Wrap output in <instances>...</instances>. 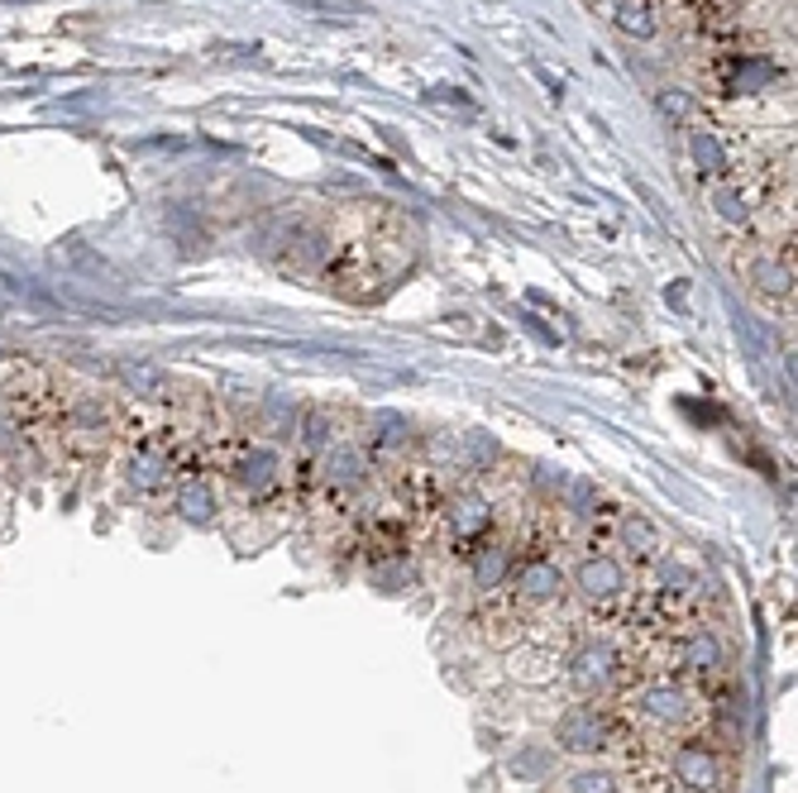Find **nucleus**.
Listing matches in <instances>:
<instances>
[{
    "label": "nucleus",
    "instance_id": "1",
    "mask_svg": "<svg viewBox=\"0 0 798 793\" xmlns=\"http://www.w3.org/2000/svg\"><path fill=\"white\" fill-rule=\"evenodd\" d=\"M373 478H378V460L354 436L335 440L321 460L307 464V488H316L331 502H359L373 488Z\"/></svg>",
    "mask_w": 798,
    "mask_h": 793
},
{
    "label": "nucleus",
    "instance_id": "2",
    "mask_svg": "<svg viewBox=\"0 0 798 793\" xmlns=\"http://www.w3.org/2000/svg\"><path fill=\"white\" fill-rule=\"evenodd\" d=\"M507 593L522 612H550V607H564L570 597V569H564L560 555H550L546 545L522 555L516 550V569L507 579Z\"/></svg>",
    "mask_w": 798,
    "mask_h": 793
},
{
    "label": "nucleus",
    "instance_id": "3",
    "mask_svg": "<svg viewBox=\"0 0 798 793\" xmlns=\"http://www.w3.org/2000/svg\"><path fill=\"white\" fill-rule=\"evenodd\" d=\"M554 751L560 755H578V760H598L602 751H612L622 741L616 731V717L602 707L598 698H584V703H570L554 722Z\"/></svg>",
    "mask_w": 798,
    "mask_h": 793
},
{
    "label": "nucleus",
    "instance_id": "4",
    "mask_svg": "<svg viewBox=\"0 0 798 793\" xmlns=\"http://www.w3.org/2000/svg\"><path fill=\"white\" fill-rule=\"evenodd\" d=\"M225 478L235 483L245 498L253 502H269L287 488V454L277 440H249L239 444L235 454L225 460Z\"/></svg>",
    "mask_w": 798,
    "mask_h": 793
},
{
    "label": "nucleus",
    "instance_id": "5",
    "mask_svg": "<svg viewBox=\"0 0 798 793\" xmlns=\"http://www.w3.org/2000/svg\"><path fill=\"white\" fill-rule=\"evenodd\" d=\"M564 675L584 698H608L616 683L626 679V655L616 651L612 635H584L570 655H564Z\"/></svg>",
    "mask_w": 798,
    "mask_h": 793
},
{
    "label": "nucleus",
    "instance_id": "6",
    "mask_svg": "<svg viewBox=\"0 0 798 793\" xmlns=\"http://www.w3.org/2000/svg\"><path fill=\"white\" fill-rule=\"evenodd\" d=\"M570 593L584 607H616L626 593H632V569H626L622 555L612 550H584L570 569Z\"/></svg>",
    "mask_w": 798,
    "mask_h": 793
},
{
    "label": "nucleus",
    "instance_id": "7",
    "mask_svg": "<svg viewBox=\"0 0 798 793\" xmlns=\"http://www.w3.org/2000/svg\"><path fill=\"white\" fill-rule=\"evenodd\" d=\"M440 536H445V545H454L469 555V550L483 545L488 536H498V502L478 488L450 492V498L440 502Z\"/></svg>",
    "mask_w": 798,
    "mask_h": 793
},
{
    "label": "nucleus",
    "instance_id": "8",
    "mask_svg": "<svg viewBox=\"0 0 798 793\" xmlns=\"http://www.w3.org/2000/svg\"><path fill=\"white\" fill-rule=\"evenodd\" d=\"M632 713L646 722L650 731H694L698 727V703H694V693L684 689V683H674V679H646V683H636L632 689Z\"/></svg>",
    "mask_w": 798,
    "mask_h": 793
},
{
    "label": "nucleus",
    "instance_id": "9",
    "mask_svg": "<svg viewBox=\"0 0 798 793\" xmlns=\"http://www.w3.org/2000/svg\"><path fill=\"white\" fill-rule=\"evenodd\" d=\"M670 775L684 793H722L732 784L727 755L718 751V741L698 737V731H684V741L670 751Z\"/></svg>",
    "mask_w": 798,
    "mask_h": 793
},
{
    "label": "nucleus",
    "instance_id": "10",
    "mask_svg": "<svg viewBox=\"0 0 798 793\" xmlns=\"http://www.w3.org/2000/svg\"><path fill=\"white\" fill-rule=\"evenodd\" d=\"M512 569H516V540L512 536H488L483 545H474L469 550V564H464V574H469V593L474 597H502L507 593V579H512Z\"/></svg>",
    "mask_w": 798,
    "mask_h": 793
},
{
    "label": "nucleus",
    "instance_id": "11",
    "mask_svg": "<svg viewBox=\"0 0 798 793\" xmlns=\"http://www.w3.org/2000/svg\"><path fill=\"white\" fill-rule=\"evenodd\" d=\"M679 665H684V675L688 679H722L727 675V665H732V651H727V641H722V631L718 627H688L684 635H679Z\"/></svg>",
    "mask_w": 798,
    "mask_h": 793
},
{
    "label": "nucleus",
    "instance_id": "12",
    "mask_svg": "<svg viewBox=\"0 0 798 793\" xmlns=\"http://www.w3.org/2000/svg\"><path fill=\"white\" fill-rule=\"evenodd\" d=\"M183 478V464H177L173 450L163 444H139L125 460V483L139 492V498H159V492H173V483Z\"/></svg>",
    "mask_w": 798,
    "mask_h": 793
},
{
    "label": "nucleus",
    "instance_id": "13",
    "mask_svg": "<svg viewBox=\"0 0 798 793\" xmlns=\"http://www.w3.org/2000/svg\"><path fill=\"white\" fill-rule=\"evenodd\" d=\"M63 430H67L72 440L101 444L105 436H115V406L105 402L101 392L82 388L77 396H67V406H63Z\"/></svg>",
    "mask_w": 798,
    "mask_h": 793
},
{
    "label": "nucleus",
    "instance_id": "14",
    "mask_svg": "<svg viewBox=\"0 0 798 793\" xmlns=\"http://www.w3.org/2000/svg\"><path fill=\"white\" fill-rule=\"evenodd\" d=\"M616 550H622L626 564H636V569H650L656 559L670 555V550H664V531L650 521L646 512H622V516H616Z\"/></svg>",
    "mask_w": 798,
    "mask_h": 793
},
{
    "label": "nucleus",
    "instance_id": "15",
    "mask_svg": "<svg viewBox=\"0 0 798 793\" xmlns=\"http://www.w3.org/2000/svg\"><path fill=\"white\" fill-rule=\"evenodd\" d=\"M173 512L183 516L187 526H215V516H221V492H215V483L201 468H187L173 483Z\"/></svg>",
    "mask_w": 798,
    "mask_h": 793
},
{
    "label": "nucleus",
    "instance_id": "16",
    "mask_svg": "<svg viewBox=\"0 0 798 793\" xmlns=\"http://www.w3.org/2000/svg\"><path fill=\"white\" fill-rule=\"evenodd\" d=\"M349 430L340 426V416L331 412V406H307V412L297 416V430H292V440H297V454H301V468H307L311 460H321L325 450H331L335 440H345Z\"/></svg>",
    "mask_w": 798,
    "mask_h": 793
},
{
    "label": "nucleus",
    "instance_id": "17",
    "mask_svg": "<svg viewBox=\"0 0 798 793\" xmlns=\"http://www.w3.org/2000/svg\"><path fill=\"white\" fill-rule=\"evenodd\" d=\"M650 583H656V597L660 603H688V597L698 593V574L688 569L684 559H674V555H664V559H656L650 564Z\"/></svg>",
    "mask_w": 798,
    "mask_h": 793
},
{
    "label": "nucleus",
    "instance_id": "18",
    "mask_svg": "<svg viewBox=\"0 0 798 793\" xmlns=\"http://www.w3.org/2000/svg\"><path fill=\"white\" fill-rule=\"evenodd\" d=\"M115 374H120V382H125V392L129 396H144V402H163L167 388H173L167 368L149 364V358H139V364H135V358H120Z\"/></svg>",
    "mask_w": 798,
    "mask_h": 793
},
{
    "label": "nucleus",
    "instance_id": "19",
    "mask_svg": "<svg viewBox=\"0 0 798 793\" xmlns=\"http://www.w3.org/2000/svg\"><path fill=\"white\" fill-rule=\"evenodd\" d=\"M688 153H694L698 177H708V182H718V177H727V173H732V153H727V143L712 135V129H688Z\"/></svg>",
    "mask_w": 798,
    "mask_h": 793
},
{
    "label": "nucleus",
    "instance_id": "20",
    "mask_svg": "<svg viewBox=\"0 0 798 793\" xmlns=\"http://www.w3.org/2000/svg\"><path fill=\"white\" fill-rule=\"evenodd\" d=\"M407 420L402 416H392V412H373L369 420H364V436H359V444H364V450L373 454V460H378L383 450H407Z\"/></svg>",
    "mask_w": 798,
    "mask_h": 793
},
{
    "label": "nucleus",
    "instance_id": "21",
    "mask_svg": "<svg viewBox=\"0 0 798 793\" xmlns=\"http://www.w3.org/2000/svg\"><path fill=\"white\" fill-rule=\"evenodd\" d=\"M554 760H560L554 746H522L507 755V775L516 784H540V779H554Z\"/></svg>",
    "mask_w": 798,
    "mask_h": 793
},
{
    "label": "nucleus",
    "instance_id": "22",
    "mask_svg": "<svg viewBox=\"0 0 798 793\" xmlns=\"http://www.w3.org/2000/svg\"><path fill=\"white\" fill-rule=\"evenodd\" d=\"M297 416H301V406H297V396H287V392H269L259 402V426H263V436H269V440H287V436H292Z\"/></svg>",
    "mask_w": 798,
    "mask_h": 793
},
{
    "label": "nucleus",
    "instance_id": "23",
    "mask_svg": "<svg viewBox=\"0 0 798 793\" xmlns=\"http://www.w3.org/2000/svg\"><path fill=\"white\" fill-rule=\"evenodd\" d=\"M564 793H622V775L608 770V765H578L564 779Z\"/></svg>",
    "mask_w": 798,
    "mask_h": 793
},
{
    "label": "nucleus",
    "instance_id": "24",
    "mask_svg": "<svg viewBox=\"0 0 798 793\" xmlns=\"http://www.w3.org/2000/svg\"><path fill=\"white\" fill-rule=\"evenodd\" d=\"M459 454H464V468H488L502 460V444L488 436V430H469V436H459Z\"/></svg>",
    "mask_w": 798,
    "mask_h": 793
},
{
    "label": "nucleus",
    "instance_id": "25",
    "mask_svg": "<svg viewBox=\"0 0 798 793\" xmlns=\"http://www.w3.org/2000/svg\"><path fill=\"white\" fill-rule=\"evenodd\" d=\"M369 583H378L383 593H402V588H411V564H407V555H388L383 564H369Z\"/></svg>",
    "mask_w": 798,
    "mask_h": 793
},
{
    "label": "nucleus",
    "instance_id": "26",
    "mask_svg": "<svg viewBox=\"0 0 798 793\" xmlns=\"http://www.w3.org/2000/svg\"><path fill=\"white\" fill-rule=\"evenodd\" d=\"M616 24H622L626 34H640V39H646V34H656V20H650V5L646 0H616Z\"/></svg>",
    "mask_w": 798,
    "mask_h": 793
}]
</instances>
